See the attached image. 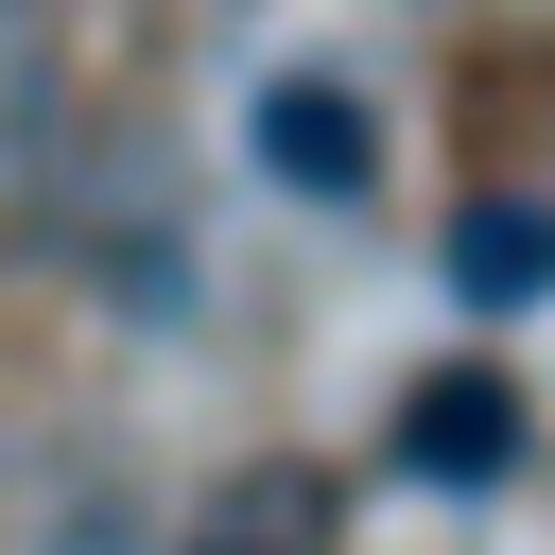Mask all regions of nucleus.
Listing matches in <instances>:
<instances>
[{
	"instance_id": "nucleus-1",
	"label": "nucleus",
	"mask_w": 555,
	"mask_h": 555,
	"mask_svg": "<svg viewBox=\"0 0 555 555\" xmlns=\"http://www.w3.org/2000/svg\"><path fill=\"white\" fill-rule=\"evenodd\" d=\"M139 468L104 434H0V555H139Z\"/></svg>"
},
{
	"instance_id": "nucleus-2",
	"label": "nucleus",
	"mask_w": 555,
	"mask_h": 555,
	"mask_svg": "<svg viewBox=\"0 0 555 555\" xmlns=\"http://www.w3.org/2000/svg\"><path fill=\"white\" fill-rule=\"evenodd\" d=\"M243 156H260V191H295V208H364V191H382V121H364L347 69H260V87H243Z\"/></svg>"
},
{
	"instance_id": "nucleus-3",
	"label": "nucleus",
	"mask_w": 555,
	"mask_h": 555,
	"mask_svg": "<svg viewBox=\"0 0 555 555\" xmlns=\"http://www.w3.org/2000/svg\"><path fill=\"white\" fill-rule=\"evenodd\" d=\"M0 156H17V208L52 225L69 208V0H0Z\"/></svg>"
},
{
	"instance_id": "nucleus-4",
	"label": "nucleus",
	"mask_w": 555,
	"mask_h": 555,
	"mask_svg": "<svg viewBox=\"0 0 555 555\" xmlns=\"http://www.w3.org/2000/svg\"><path fill=\"white\" fill-rule=\"evenodd\" d=\"M399 468L451 486V503H486V486L520 468V382H503V364H434V382L399 399Z\"/></svg>"
},
{
	"instance_id": "nucleus-5",
	"label": "nucleus",
	"mask_w": 555,
	"mask_h": 555,
	"mask_svg": "<svg viewBox=\"0 0 555 555\" xmlns=\"http://www.w3.org/2000/svg\"><path fill=\"white\" fill-rule=\"evenodd\" d=\"M434 278H451L468 312H538V295H555V191H468L451 243H434Z\"/></svg>"
},
{
	"instance_id": "nucleus-6",
	"label": "nucleus",
	"mask_w": 555,
	"mask_h": 555,
	"mask_svg": "<svg viewBox=\"0 0 555 555\" xmlns=\"http://www.w3.org/2000/svg\"><path fill=\"white\" fill-rule=\"evenodd\" d=\"M87 260H104V312H156V330L191 312V225H173L156 191H139V208H104V243H87Z\"/></svg>"
},
{
	"instance_id": "nucleus-7",
	"label": "nucleus",
	"mask_w": 555,
	"mask_h": 555,
	"mask_svg": "<svg viewBox=\"0 0 555 555\" xmlns=\"http://www.w3.org/2000/svg\"><path fill=\"white\" fill-rule=\"evenodd\" d=\"M225 555H243V538H225Z\"/></svg>"
}]
</instances>
